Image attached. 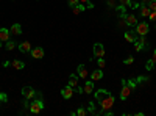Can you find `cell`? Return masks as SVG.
<instances>
[{"mask_svg":"<svg viewBox=\"0 0 156 116\" xmlns=\"http://www.w3.org/2000/svg\"><path fill=\"white\" fill-rule=\"evenodd\" d=\"M150 2V0H142V2H140V5H145V3H148Z\"/></svg>","mask_w":156,"mask_h":116,"instance_id":"obj_41","label":"cell"},{"mask_svg":"<svg viewBox=\"0 0 156 116\" xmlns=\"http://www.w3.org/2000/svg\"><path fill=\"white\" fill-rule=\"evenodd\" d=\"M86 110H87V113H92V114L97 111V110H95V104H94L92 100H90L89 104H87V108H86Z\"/></svg>","mask_w":156,"mask_h":116,"instance_id":"obj_23","label":"cell"},{"mask_svg":"<svg viewBox=\"0 0 156 116\" xmlns=\"http://www.w3.org/2000/svg\"><path fill=\"white\" fill-rule=\"evenodd\" d=\"M80 3V0H67V5L70 6V8H73L75 5H78Z\"/></svg>","mask_w":156,"mask_h":116,"instance_id":"obj_29","label":"cell"},{"mask_svg":"<svg viewBox=\"0 0 156 116\" xmlns=\"http://www.w3.org/2000/svg\"><path fill=\"white\" fill-rule=\"evenodd\" d=\"M148 19L151 22H156V11H150V14H148Z\"/></svg>","mask_w":156,"mask_h":116,"instance_id":"obj_31","label":"cell"},{"mask_svg":"<svg viewBox=\"0 0 156 116\" xmlns=\"http://www.w3.org/2000/svg\"><path fill=\"white\" fill-rule=\"evenodd\" d=\"M122 17H125V22L128 27H136V24H137V17L134 14H123Z\"/></svg>","mask_w":156,"mask_h":116,"instance_id":"obj_8","label":"cell"},{"mask_svg":"<svg viewBox=\"0 0 156 116\" xmlns=\"http://www.w3.org/2000/svg\"><path fill=\"white\" fill-rule=\"evenodd\" d=\"M122 91H120V99L122 100H126L128 97H129V94H131V91H133V89L131 88H129L128 86V83H126V80L125 79H122Z\"/></svg>","mask_w":156,"mask_h":116,"instance_id":"obj_4","label":"cell"},{"mask_svg":"<svg viewBox=\"0 0 156 116\" xmlns=\"http://www.w3.org/2000/svg\"><path fill=\"white\" fill-rule=\"evenodd\" d=\"M42 110H44V102H42V99H34L31 104H30V113H33V114L41 113Z\"/></svg>","mask_w":156,"mask_h":116,"instance_id":"obj_2","label":"cell"},{"mask_svg":"<svg viewBox=\"0 0 156 116\" xmlns=\"http://www.w3.org/2000/svg\"><path fill=\"white\" fill-rule=\"evenodd\" d=\"M150 11H151V9H150L147 5H140V8H139V14H140V17H148Z\"/></svg>","mask_w":156,"mask_h":116,"instance_id":"obj_17","label":"cell"},{"mask_svg":"<svg viewBox=\"0 0 156 116\" xmlns=\"http://www.w3.org/2000/svg\"><path fill=\"white\" fill-rule=\"evenodd\" d=\"M133 61H134V58H133V57H128V58H125V60H123V64H133Z\"/></svg>","mask_w":156,"mask_h":116,"instance_id":"obj_33","label":"cell"},{"mask_svg":"<svg viewBox=\"0 0 156 116\" xmlns=\"http://www.w3.org/2000/svg\"><path fill=\"white\" fill-rule=\"evenodd\" d=\"M75 91H76L78 94H84V88H83V86H76Z\"/></svg>","mask_w":156,"mask_h":116,"instance_id":"obj_34","label":"cell"},{"mask_svg":"<svg viewBox=\"0 0 156 116\" xmlns=\"http://www.w3.org/2000/svg\"><path fill=\"white\" fill-rule=\"evenodd\" d=\"M86 9V6L84 5H80V3H78V5H75L73 8H72V11L75 13V14H80V13H83Z\"/></svg>","mask_w":156,"mask_h":116,"instance_id":"obj_22","label":"cell"},{"mask_svg":"<svg viewBox=\"0 0 156 116\" xmlns=\"http://www.w3.org/2000/svg\"><path fill=\"white\" fill-rule=\"evenodd\" d=\"M108 5H109V8H114L115 6V0H108Z\"/></svg>","mask_w":156,"mask_h":116,"instance_id":"obj_37","label":"cell"},{"mask_svg":"<svg viewBox=\"0 0 156 116\" xmlns=\"http://www.w3.org/2000/svg\"><path fill=\"white\" fill-rule=\"evenodd\" d=\"M98 104H100V107H101L100 111H108V110H111V108L114 107V96H112V94L106 96L103 100H100Z\"/></svg>","mask_w":156,"mask_h":116,"instance_id":"obj_1","label":"cell"},{"mask_svg":"<svg viewBox=\"0 0 156 116\" xmlns=\"http://www.w3.org/2000/svg\"><path fill=\"white\" fill-rule=\"evenodd\" d=\"M89 0H80V3H87Z\"/></svg>","mask_w":156,"mask_h":116,"instance_id":"obj_42","label":"cell"},{"mask_svg":"<svg viewBox=\"0 0 156 116\" xmlns=\"http://www.w3.org/2000/svg\"><path fill=\"white\" fill-rule=\"evenodd\" d=\"M34 99H42V93H41V91H36V96H34Z\"/></svg>","mask_w":156,"mask_h":116,"instance_id":"obj_38","label":"cell"},{"mask_svg":"<svg viewBox=\"0 0 156 116\" xmlns=\"http://www.w3.org/2000/svg\"><path fill=\"white\" fill-rule=\"evenodd\" d=\"M14 47H16V41H11V39L6 41V44H5V49L6 50H12Z\"/></svg>","mask_w":156,"mask_h":116,"instance_id":"obj_24","label":"cell"},{"mask_svg":"<svg viewBox=\"0 0 156 116\" xmlns=\"http://www.w3.org/2000/svg\"><path fill=\"white\" fill-rule=\"evenodd\" d=\"M97 63H98V68H105V64H106V63H105V58H103V57H100Z\"/></svg>","mask_w":156,"mask_h":116,"instance_id":"obj_32","label":"cell"},{"mask_svg":"<svg viewBox=\"0 0 156 116\" xmlns=\"http://www.w3.org/2000/svg\"><path fill=\"white\" fill-rule=\"evenodd\" d=\"M22 96H23V99H28V100L34 99V96H36L34 88L33 86H23L22 88Z\"/></svg>","mask_w":156,"mask_h":116,"instance_id":"obj_5","label":"cell"},{"mask_svg":"<svg viewBox=\"0 0 156 116\" xmlns=\"http://www.w3.org/2000/svg\"><path fill=\"white\" fill-rule=\"evenodd\" d=\"M72 96H73V88H72L70 85H67L66 88H62V89H61V97H62V99L69 100Z\"/></svg>","mask_w":156,"mask_h":116,"instance_id":"obj_7","label":"cell"},{"mask_svg":"<svg viewBox=\"0 0 156 116\" xmlns=\"http://www.w3.org/2000/svg\"><path fill=\"white\" fill-rule=\"evenodd\" d=\"M119 3H120V6H129L131 5V0H119Z\"/></svg>","mask_w":156,"mask_h":116,"instance_id":"obj_28","label":"cell"},{"mask_svg":"<svg viewBox=\"0 0 156 116\" xmlns=\"http://www.w3.org/2000/svg\"><path fill=\"white\" fill-rule=\"evenodd\" d=\"M151 60H153V61H154V63H156V49H154V50H153V58H151Z\"/></svg>","mask_w":156,"mask_h":116,"instance_id":"obj_40","label":"cell"},{"mask_svg":"<svg viewBox=\"0 0 156 116\" xmlns=\"http://www.w3.org/2000/svg\"><path fill=\"white\" fill-rule=\"evenodd\" d=\"M94 94H95V100H97V102H100V100L105 99L106 96H109L111 93L108 91V89H103V88H101V89H98V91H97V93H94Z\"/></svg>","mask_w":156,"mask_h":116,"instance_id":"obj_11","label":"cell"},{"mask_svg":"<svg viewBox=\"0 0 156 116\" xmlns=\"http://www.w3.org/2000/svg\"><path fill=\"white\" fill-rule=\"evenodd\" d=\"M151 11H156V0H150V2H148V5H147Z\"/></svg>","mask_w":156,"mask_h":116,"instance_id":"obj_27","label":"cell"},{"mask_svg":"<svg viewBox=\"0 0 156 116\" xmlns=\"http://www.w3.org/2000/svg\"><path fill=\"white\" fill-rule=\"evenodd\" d=\"M125 39L128 41V43H134L136 39H137V33L134 32V30H128V32H125Z\"/></svg>","mask_w":156,"mask_h":116,"instance_id":"obj_12","label":"cell"},{"mask_svg":"<svg viewBox=\"0 0 156 116\" xmlns=\"http://www.w3.org/2000/svg\"><path fill=\"white\" fill-rule=\"evenodd\" d=\"M126 83H128V86L131 88V89H134V88L137 86V83H136V80H134V79H133V80H128Z\"/></svg>","mask_w":156,"mask_h":116,"instance_id":"obj_30","label":"cell"},{"mask_svg":"<svg viewBox=\"0 0 156 116\" xmlns=\"http://www.w3.org/2000/svg\"><path fill=\"white\" fill-rule=\"evenodd\" d=\"M94 55H95L97 58H100V57L105 55V47H103V44H100V43H95V44H94Z\"/></svg>","mask_w":156,"mask_h":116,"instance_id":"obj_9","label":"cell"},{"mask_svg":"<svg viewBox=\"0 0 156 116\" xmlns=\"http://www.w3.org/2000/svg\"><path fill=\"white\" fill-rule=\"evenodd\" d=\"M154 64H156V63H154L153 60H148V61L145 63V69H147V71H153V69H154Z\"/></svg>","mask_w":156,"mask_h":116,"instance_id":"obj_25","label":"cell"},{"mask_svg":"<svg viewBox=\"0 0 156 116\" xmlns=\"http://www.w3.org/2000/svg\"><path fill=\"white\" fill-rule=\"evenodd\" d=\"M11 66H12V68H16L17 71H22V69L25 68V63L20 61V60H12V61H11Z\"/></svg>","mask_w":156,"mask_h":116,"instance_id":"obj_19","label":"cell"},{"mask_svg":"<svg viewBox=\"0 0 156 116\" xmlns=\"http://www.w3.org/2000/svg\"><path fill=\"white\" fill-rule=\"evenodd\" d=\"M31 43H28V41H22V43H19V50L22 54H28V52H31Z\"/></svg>","mask_w":156,"mask_h":116,"instance_id":"obj_10","label":"cell"},{"mask_svg":"<svg viewBox=\"0 0 156 116\" xmlns=\"http://www.w3.org/2000/svg\"><path fill=\"white\" fill-rule=\"evenodd\" d=\"M9 36H11L9 28H5V27L0 28V41H2V43H6L9 39Z\"/></svg>","mask_w":156,"mask_h":116,"instance_id":"obj_13","label":"cell"},{"mask_svg":"<svg viewBox=\"0 0 156 116\" xmlns=\"http://www.w3.org/2000/svg\"><path fill=\"white\" fill-rule=\"evenodd\" d=\"M84 94H90L94 91V82H90V80H86V83H84Z\"/></svg>","mask_w":156,"mask_h":116,"instance_id":"obj_18","label":"cell"},{"mask_svg":"<svg viewBox=\"0 0 156 116\" xmlns=\"http://www.w3.org/2000/svg\"><path fill=\"white\" fill-rule=\"evenodd\" d=\"M131 8H139V2H136V0H131V5H129Z\"/></svg>","mask_w":156,"mask_h":116,"instance_id":"obj_36","label":"cell"},{"mask_svg":"<svg viewBox=\"0 0 156 116\" xmlns=\"http://www.w3.org/2000/svg\"><path fill=\"white\" fill-rule=\"evenodd\" d=\"M0 100H2V102H3V104H5V102L8 100V96H6L5 93H0Z\"/></svg>","mask_w":156,"mask_h":116,"instance_id":"obj_35","label":"cell"},{"mask_svg":"<svg viewBox=\"0 0 156 116\" xmlns=\"http://www.w3.org/2000/svg\"><path fill=\"white\" fill-rule=\"evenodd\" d=\"M2 105H3V102H2V100H0V107H2Z\"/></svg>","mask_w":156,"mask_h":116,"instance_id":"obj_43","label":"cell"},{"mask_svg":"<svg viewBox=\"0 0 156 116\" xmlns=\"http://www.w3.org/2000/svg\"><path fill=\"white\" fill-rule=\"evenodd\" d=\"M90 79H92L94 82L101 80V79H103V71H101V69H95V71H92V74H90Z\"/></svg>","mask_w":156,"mask_h":116,"instance_id":"obj_16","label":"cell"},{"mask_svg":"<svg viewBox=\"0 0 156 116\" xmlns=\"http://www.w3.org/2000/svg\"><path fill=\"white\" fill-rule=\"evenodd\" d=\"M76 74H78L80 79H86V77H87V69H86L84 64H80V66L76 68Z\"/></svg>","mask_w":156,"mask_h":116,"instance_id":"obj_15","label":"cell"},{"mask_svg":"<svg viewBox=\"0 0 156 116\" xmlns=\"http://www.w3.org/2000/svg\"><path fill=\"white\" fill-rule=\"evenodd\" d=\"M69 85H70L72 88H76V86H78V75L70 74V77H69Z\"/></svg>","mask_w":156,"mask_h":116,"instance_id":"obj_20","label":"cell"},{"mask_svg":"<svg viewBox=\"0 0 156 116\" xmlns=\"http://www.w3.org/2000/svg\"><path fill=\"white\" fill-rule=\"evenodd\" d=\"M75 113H76L78 116H86V114H87V110H86V108H78Z\"/></svg>","mask_w":156,"mask_h":116,"instance_id":"obj_26","label":"cell"},{"mask_svg":"<svg viewBox=\"0 0 156 116\" xmlns=\"http://www.w3.org/2000/svg\"><path fill=\"white\" fill-rule=\"evenodd\" d=\"M86 8H89V9H92V8H94V5H92V2H90V0L86 3Z\"/></svg>","mask_w":156,"mask_h":116,"instance_id":"obj_39","label":"cell"},{"mask_svg":"<svg viewBox=\"0 0 156 116\" xmlns=\"http://www.w3.org/2000/svg\"><path fill=\"white\" fill-rule=\"evenodd\" d=\"M134 80H136L137 85H140V83H147V82L150 80V77H148V75H139V77H136Z\"/></svg>","mask_w":156,"mask_h":116,"instance_id":"obj_21","label":"cell"},{"mask_svg":"<svg viewBox=\"0 0 156 116\" xmlns=\"http://www.w3.org/2000/svg\"><path fill=\"white\" fill-rule=\"evenodd\" d=\"M9 33L11 35H14V36H19V35H22V27H20V24H12L11 25V28H9Z\"/></svg>","mask_w":156,"mask_h":116,"instance_id":"obj_14","label":"cell"},{"mask_svg":"<svg viewBox=\"0 0 156 116\" xmlns=\"http://www.w3.org/2000/svg\"><path fill=\"white\" fill-rule=\"evenodd\" d=\"M148 30H150V25H148L147 22H137L134 32L137 33V36H147Z\"/></svg>","mask_w":156,"mask_h":116,"instance_id":"obj_3","label":"cell"},{"mask_svg":"<svg viewBox=\"0 0 156 116\" xmlns=\"http://www.w3.org/2000/svg\"><path fill=\"white\" fill-rule=\"evenodd\" d=\"M30 55H31L34 60H41V58H44V49H42V47H33L31 52H30Z\"/></svg>","mask_w":156,"mask_h":116,"instance_id":"obj_6","label":"cell"}]
</instances>
